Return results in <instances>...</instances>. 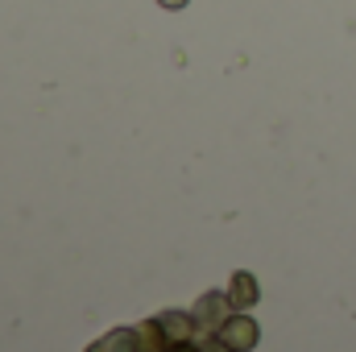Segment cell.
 <instances>
[{
	"mask_svg": "<svg viewBox=\"0 0 356 352\" xmlns=\"http://www.w3.org/2000/svg\"><path fill=\"white\" fill-rule=\"evenodd\" d=\"M162 352H203V344H195V340H178V344H166Z\"/></svg>",
	"mask_w": 356,
	"mask_h": 352,
	"instance_id": "6",
	"label": "cell"
},
{
	"mask_svg": "<svg viewBox=\"0 0 356 352\" xmlns=\"http://www.w3.org/2000/svg\"><path fill=\"white\" fill-rule=\"evenodd\" d=\"M257 298H261L257 278H253V273H245V269H236V273H232V286H228V303H232L236 311H249Z\"/></svg>",
	"mask_w": 356,
	"mask_h": 352,
	"instance_id": "2",
	"label": "cell"
},
{
	"mask_svg": "<svg viewBox=\"0 0 356 352\" xmlns=\"http://www.w3.org/2000/svg\"><path fill=\"white\" fill-rule=\"evenodd\" d=\"M99 344H104V352H149V340H145L141 328H116Z\"/></svg>",
	"mask_w": 356,
	"mask_h": 352,
	"instance_id": "4",
	"label": "cell"
},
{
	"mask_svg": "<svg viewBox=\"0 0 356 352\" xmlns=\"http://www.w3.org/2000/svg\"><path fill=\"white\" fill-rule=\"evenodd\" d=\"M203 352H236V349H228V344H224V340H220V336L211 332V340L203 344Z\"/></svg>",
	"mask_w": 356,
	"mask_h": 352,
	"instance_id": "7",
	"label": "cell"
},
{
	"mask_svg": "<svg viewBox=\"0 0 356 352\" xmlns=\"http://www.w3.org/2000/svg\"><path fill=\"white\" fill-rule=\"evenodd\" d=\"M228 307H232V303H228V294H203V298L195 303V319H199L203 328H211V332H216V328L228 319V315H224Z\"/></svg>",
	"mask_w": 356,
	"mask_h": 352,
	"instance_id": "5",
	"label": "cell"
},
{
	"mask_svg": "<svg viewBox=\"0 0 356 352\" xmlns=\"http://www.w3.org/2000/svg\"><path fill=\"white\" fill-rule=\"evenodd\" d=\"M88 352H104V344H91V349Z\"/></svg>",
	"mask_w": 356,
	"mask_h": 352,
	"instance_id": "9",
	"label": "cell"
},
{
	"mask_svg": "<svg viewBox=\"0 0 356 352\" xmlns=\"http://www.w3.org/2000/svg\"><path fill=\"white\" fill-rule=\"evenodd\" d=\"M216 336L228 344V349H236V352H249V349H257V340H261V332H257V323L241 311V315H228L220 328H216Z\"/></svg>",
	"mask_w": 356,
	"mask_h": 352,
	"instance_id": "1",
	"label": "cell"
},
{
	"mask_svg": "<svg viewBox=\"0 0 356 352\" xmlns=\"http://www.w3.org/2000/svg\"><path fill=\"white\" fill-rule=\"evenodd\" d=\"M195 311L191 315H182V311H166V315H158V328H162V336H166V344H178V340H191L195 336Z\"/></svg>",
	"mask_w": 356,
	"mask_h": 352,
	"instance_id": "3",
	"label": "cell"
},
{
	"mask_svg": "<svg viewBox=\"0 0 356 352\" xmlns=\"http://www.w3.org/2000/svg\"><path fill=\"white\" fill-rule=\"evenodd\" d=\"M158 4H162V8H182L186 0H158Z\"/></svg>",
	"mask_w": 356,
	"mask_h": 352,
	"instance_id": "8",
	"label": "cell"
}]
</instances>
